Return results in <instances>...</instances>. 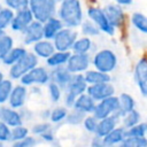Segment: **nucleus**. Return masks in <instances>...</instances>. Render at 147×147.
Here are the masks:
<instances>
[{
	"label": "nucleus",
	"instance_id": "1",
	"mask_svg": "<svg viewBox=\"0 0 147 147\" xmlns=\"http://www.w3.org/2000/svg\"><path fill=\"white\" fill-rule=\"evenodd\" d=\"M57 15L64 26L78 28L83 23V8L79 0H63L57 8Z\"/></svg>",
	"mask_w": 147,
	"mask_h": 147
},
{
	"label": "nucleus",
	"instance_id": "2",
	"mask_svg": "<svg viewBox=\"0 0 147 147\" xmlns=\"http://www.w3.org/2000/svg\"><path fill=\"white\" fill-rule=\"evenodd\" d=\"M87 86H88V84L86 83L84 75L74 74L71 79H70V82H69V84L65 87V91H67L65 96H64L65 107L72 108L77 96L83 94V93H85L87 91Z\"/></svg>",
	"mask_w": 147,
	"mask_h": 147
},
{
	"label": "nucleus",
	"instance_id": "3",
	"mask_svg": "<svg viewBox=\"0 0 147 147\" xmlns=\"http://www.w3.org/2000/svg\"><path fill=\"white\" fill-rule=\"evenodd\" d=\"M56 3L55 0H30L29 8L33 14L34 20L44 23L57 11Z\"/></svg>",
	"mask_w": 147,
	"mask_h": 147
},
{
	"label": "nucleus",
	"instance_id": "4",
	"mask_svg": "<svg viewBox=\"0 0 147 147\" xmlns=\"http://www.w3.org/2000/svg\"><path fill=\"white\" fill-rule=\"evenodd\" d=\"M38 64V56L34 53H29L20 59L16 63L10 65L9 69V76L11 79H21L26 72H29L31 69L37 67Z\"/></svg>",
	"mask_w": 147,
	"mask_h": 147
},
{
	"label": "nucleus",
	"instance_id": "5",
	"mask_svg": "<svg viewBox=\"0 0 147 147\" xmlns=\"http://www.w3.org/2000/svg\"><path fill=\"white\" fill-rule=\"evenodd\" d=\"M92 64L95 69L109 74L114 71L117 65V56L110 49H101L93 56Z\"/></svg>",
	"mask_w": 147,
	"mask_h": 147
},
{
	"label": "nucleus",
	"instance_id": "6",
	"mask_svg": "<svg viewBox=\"0 0 147 147\" xmlns=\"http://www.w3.org/2000/svg\"><path fill=\"white\" fill-rule=\"evenodd\" d=\"M118 110H119V99L118 96L111 95L109 98L100 100L95 105V108L92 114L98 119H101V118H105L111 115H117Z\"/></svg>",
	"mask_w": 147,
	"mask_h": 147
},
{
	"label": "nucleus",
	"instance_id": "7",
	"mask_svg": "<svg viewBox=\"0 0 147 147\" xmlns=\"http://www.w3.org/2000/svg\"><path fill=\"white\" fill-rule=\"evenodd\" d=\"M76 39H77V32L74 30V28L64 26L54 37L53 42L56 51L69 52L70 49H72L74 42L76 41Z\"/></svg>",
	"mask_w": 147,
	"mask_h": 147
},
{
	"label": "nucleus",
	"instance_id": "8",
	"mask_svg": "<svg viewBox=\"0 0 147 147\" xmlns=\"http://www.w3.org/2000/svg\"><path fill=\"white\" fill-rule=\"evenodd\" d=\"M51 74L44 67H34L29 72H26L20 80L21 84L25 86H36V85H45L49 83Z\"/></svg>",
	"mask_w": 147,
	"mask_h": 147
},
{
	"label": "nucleus",
	"instance_id": "9",
	"mask_svg": "<svg viewBox=\"0 0 147 147\" xmlns=\"http://www.w3.org/2000/svg\"><path fill=\"white\" fill-rule=\"evenodd\" d=\"M87 15H88L90 20L96 24V26L100 29V31H102L109 36H113L115 33V28L110 24L103 9H101L99 7H90L87 10Z\"/></svg>",
	"mask_w": 147,
	"mask_h": 147
},
{
	"label": "nucleus",
	"instance_id": "10",
	"mask_svg": "<svg viewBox=\"0 0 147 147\" xmlns=\"http://www.w3.org/2000/svg\"><path fill=\"white\" fill-rule=\"evenodd\" d=\"M91 64V59L88 53H72L65 64L68 70L71 74H82L88 70Z\"/></svg>",
	"mask_w": 147,
	"mask_h": 147
},
{
	"label": "nucleus",
	"instance_id": "11",
	"mask_svg": "<svg viewBox=\"0 0 147 147\" xmlns=\"http://www.w3.org/2000/svg\"><path fill=\"white\" fill-rule=\"evenodd\" d=\"M23 42L25 45H33L44 38V24L33 20L23 31Z\"/></svg>",
	"mask_w": 147,
	"mask_h": 147
},
{
	"label": "nucleus",
	"instance_id": "12",
	"mask_svg": "<svg viewBox=\"0 0 147 147\" xmlns=\"http://www.w3.org/2000/svg\"><path fill=\"white\" fill-rule=\"evenodd\" d=\"M33 20H34V16L30 10V8L20 9L14 15V18L10 24V29L15 32H22Z\"/></svg>",
	"mask_w": 147,
	"mask_h": 147
},
{
	"label": "nucleus",
	"instance_id": "13",
	"mask_svg": "<svg viewBox=\"0 0 147 147\" xmlns=\"http://www.w3.org/2000/svg\"><path fill=\"white\" fill-rule=\"evenodd\" d=\"M95 101L103 100L106 98H109L115 94V87L110 84V82L107 83H100V84H92L87 86L86 91Z\"/></svg>",
	"mask_w": 147,
	"mask_h": 147
},
{
	"label": "nucleus",
	"instance_id": "14",
	"mask_svg": "<svg viewBox=\"0 0 147 147\" xmlns=\"http://www.w3.org/2000/svg\"><path fill=\"white\" fill-rule=\"evenodd\" d=\"M134 80L140 93L147 98V59H140L134 67Z\"/></svg>",
	"mask_w": 147,
	"mask_h": 147
},
{
	"label": "nucleus",
	"instance_id": "15",
	"mask_svg": "<svg viewBox=\"0 0 147 147\" xmlns=\"http://www.w3.org/2000/svg\"><path fill=\"white\" fill-rule=\"evenodd\" d=\"M110 24L117 29L119 28L123 23H124V17H125V14H124V10L122 9V6L118 5V3H110L108 6H106L103 8Z\"/></svg>",
	"mask_w": 147,
	"mask_h": 147
},
{
	"label": "nucleus",
	"instance_id": "16",
	"mask_svg": "<svg viewBox=\"0 0 147 147\" xmlns=\"http://www.w3.org/2000/svg\"><path fill=\"white\" fill-rule=\"evenodd\" d=\"M26 95H28V90H26V86L21 84V85H16L13 87L11 90V93H10V96L8 99V103L11 108H15V109H18V108H22L25 103V100H26Z\"/></svg>",
	"mask_w": 147,
	"mask_h": 147
},
{
	"label": "nucleus",
	"instance_id": "17",
	"mask_svg": "<svg viewBox=\"0 0 147 147\" xmlns=\"http://www.w3.org/2000/svg\"><path fill=\"white\" fill-rule=\"evenodd\" d=\"M0 119L8 124L10 127L21 125L23 123V116L15 109L9 107H1L0 108Z\"/></svg>",
	"mask_w": 147,
	"mask_h": 147
},
{
	"label": "nucleus",
	"instance_id": "18",
	"mask_svg": "<svg viewBox=\"0 0 147 147\" xmlns=\"http://www.w3.org/2000/svg\"><path fill=\"white\" fill-rule=\"evenodd\" d=\"M95 105H96V101L87 92H85V93H83V94L77 96L72 108L78 109V110H80V111H83V113H85L87 115V114H92L93 113V110L95 108Z\"/></svg>",
	"mask_w": 147,
	"mask_h": 147
},
{
	"label": "nucleus",
	"instance_id": "19",
	"mask_svg": "<svg viewBox=\"0 0 147 147\" xmlns=\"http://www.w3.org/2000/svg\"><path fill=\"white\" fill-rule=\"evenodd\" d=\"M55 51L56 49H55L54 42L51 39L42 38L41 40L33 44V53L38 57H41V59H45V60L47 57H49Z\"/></svg>",
	"mask_w": 147,
	"mask_h": 147
},
{
	"label": "nucleus",
	"instance_id": "20",
	"mask_svg": "<svg viewBox=\"0 0 147 147\" xmlns=\"http://www.w3.org/2000/svg\"><path fill=\"white\" fill-rule=\"evenodd\" d=\"M42 24H44V38L51 40H53L54 37L57 34V32L62 28H64V24L60 20V17H55V16L49 17Z\"/></svg>",
	"mask_w": 147,
	"mask_h": 147
},
{
	"label": "nucleus",
	"instance_id": "21",
	"mask_svg": "<svg viewBox=\"0 0 147 147\" xmlns=\"http://www.w3.org/2000/svg\"><path fill=\"white\" fill-rule=\"evenodd\" d=\"M118 118H119V116L111 115V116H108V117H105V118L99 119L95 134H98V136H100V137L103 138L106 134H108L111 130H114L117 126Z\"/></svg>",
	"mask_w": 147,
	"mask_h": 147
},
{
	"label": "nucleus",
	"instance_id": "22",
	"mask_svg": "<svg viewBox=\"0 0 147 147\" xmlns=\"http://www.w3.org/2000/svg\"><path fill=\"white\" fill-rule=\"evenodd\" d=\"M72 75L74 74H71L67 67L61 65V67L54 68V70L51 72V79H52V82H55L56 84H59L62 88H65L67 85L69 84Z\"/></svg>",
	"mask_w": 147,
	"mask_h": 147
},
{
	"label": "nucleus",
	"instance_id": "23",
	"mask_svg": "<svg viewBox=\"0 0 147 147\" xmlns=\"http://www.w3.org/2000/svg\"><path fill=\"white\" fill-rule=\"evenodd\" d=\"M126 138V129L123 126H116L114 130H111L108 134L103 137V145L105 146H114L118 145L124 141Z\"/></svg>",
	"mask_w": 147,
	"mask_h": 147
},
{
	"label": "nucleus",
	"instance_id": "24",
	"mask_svg": "<svg viewBox=\"0 0 147 147\" xmlns=\"http://www.w3.org/2000/svg\"><path fill=\"white\" fill-rule=\"evenodd\" d=\"M84 77H85V80L88 85L107 83V82H110V79H111L108 72H103V71L98 70L95 68L93 70H86L84 72Z\"/></svg>",
	"mask_w": 147,
	"mask_h": 147
},
{
	"label": "nucleus",
	"instance_id": "25",
	"mask_svg": "<svg viewBox=\"0 0 147 147\" xmlns=\"http://www.w3.org/2000/svg\"><path fill=\"white\" fill-rule=\"evenodd\" d=\"M70 57L69 52H63V51H55L49 57L46 59V63L49 68H57L61 65H65L68 60Z\"/></svg>",
	"mask_w": 147,
	"mask_h": 147
},
{
	"label": "nucleus",
	"instance_id": "26",
	"mask_svg": "<svg viewBox=\"0 0 147 147\" xmlns=\"http://www.w3.org/2000/svg\"><path fill=\"white\" fill-rule=\"evenodd\" d=\"M25 54H26V49H25L24 47H21V46H18V47H13V48L1 59V61H2V63H3L5 65L10 67V65H13L14 63H16L20 59H22Z\"/></svg>",
	"mask_w": 147,
	"mask_h": 147
},
{
	"label": "nucleus",
	"instance_id": "27",
	"mask_svg": "<svg viewBox=\"0 0 147 147\" xmlns=\"http://www.w3.org/2000/svg\"><path fill=\"white\" fill-rule=\"evenodd\" d=\"M118 99H119V110H118L117 116L122 117V116L125 115L126 113H129V111H131V110L134 109L136 102H134V99H133L130 94H127V93H122V94L118 96Z\"/></svg>",
	"mask_w": 147,
	"mask_h": 147
},
{
	"label": "nucleus",
	"instance_id": "28",
	"mask_svg": "<svg viewBox=\"0 0 147 147\" xmlns=\"http://www.w3.org/2000/svg\"><path fill=\"white\" fill-rule=\"evenodd\" d=\"M92 40L90 37L85 36L82 38H77L72 46V52L75 53H88L92 49Z\"/></svg>",
	"mask_w": 147,
	"mask_h": 147
},
{
	"label": "nucleus",
	"instance_id": "29",
	"mask_svg": "<svg viewBox=\"0 0 147 147\" xmlns=\"http://www.w3.org/2000/svg\"><path fill=\"white\" fill-rule=\"evenodd\" d=\"M131 23L139 32L147 34V16L142 13H133L131 16Z\"/></svg>",
	"mask_w": 147,
	"mask_h": 147
},
{
	"label": "nucleus",
	"instance_id": "30",
	"mask_svg": "<svg viewBox=\"0 0 147 147\" xmlns=\"http://www.w3.org/2000/svg\"><path fill=\"white\" fill-rule=\"evenodd\" d=\"M14 47V39L6 34L3 30H0V60Z\"/></svg>",
	"mask_w": 147,
	"mask_h": 147
},
{
	"label": "nucleus",
	"instance_id": "31",
	"mask_svg": "<svg viewBox=\"0 0 147 147\" xmlns=\"http://www.w3.org/2000/svg\"><path fill=\"white\" fill-rule=\"evenodd\" d=\"M14 10L9 7L0 8V30H6L10 26L11 21L14 18Z\"/></svg>",
	"mask_w": 147,
	"mask_h": 147
},
{
	"label": "nucleus",
	"instance_id": "32",
	"mask_svg": "<svg viewBox=\"0 0 147 147\" xmlns=\"http://www.w3.org/2000/svg\"><path fill=\"white\" fill-rule=\"evenodd\" d=\"M122 123H123V126L125 129H129V127H132L137 124L140 123V114L138 110L133 109L129 113H126L125 115L122 116Z\"/></svg>",
	"mask_w": 147,
	"mask_h": 147
},
{
	"label": "nucleus",
	"instance_id": "33",
	"mask_svg": "<svg viewBox=\"0 0 147 147\" xmlns=\"http://www.w3.org/2000/svg\"><path fill=\"white\" fill-rule=\"evenodd\" d=\"M14 85L10 79H2L0 82V105H3L5 102H8V99L10 96L11 90Z\"/></svg>",
	"mask_w": 147,
	"mask_h": 147
},
{
	"label": "nucleus",
	"instance_id": "34",
	"mask_svg": "<svg viewBox=\"0 0 147 147\" xmlns=\"http://www.w3.org/2000/svg\"><path fill=\"white\" fill-rule=\"evenodd\" d=\"M68 109L67 107H56L54 108L51 114H49V121L51 123H54V124H57V123H61L63 119L67 118V115H68Z\"/></svg>",
	"mask_w": 147,
	"mask_h": 147
},
{
	"label": "nucleus",
	"instance_id": "35",
	"mask_svg": "<svg viewBox=\"0 0 147 147\" xmlns=\"http://www.w3.org/2000/svg\"><path fill=\"white\" fill-rule=\"evenodd\" d=\"M86 114L78 110V109H75L72 108V110H70L67 115V123L68 124H71V125H78L80 123H83L84 118H85Z\"/></svg>",
	"mask_w": 147,
	"mask_h": 147
},
{
	"label": "nucleus",
	"instance_id": "36",
	"mask_svg": "<svg viewBox=\"0 0 147 147\" xmlns=\"http://www.w3.org/2000/svg\"><path fill=\"white\" fill-rule=\"evenodd\" d=\"M80 28H82V32L87 37H96L100 33V29L91 20L90 21H84L80 24Z\"/></svg>",
	"mask_w": 147,
	"mask_h": 147
},
{
	"label": "nucleus",
	"instance_id": "37",
	"mask_svg": "<svg viewBox=\"0 0 147 147\" xmlns=\"http://www.w3.org/2000/svg\"><path fill=\"white\" fill-rule=\"evenodd\" d=\"M122 146L125 147H147L146 137H126L122 142Z\"/></svg>",
	"mask_w": 147,
	"mask_h": 147
},
{
	"label": "nucleus",
	"instance_id": "38",
	"mask_svg": "<svg viewBox=\"0 0 147 147\" xmlns=\"http://www.w3.org/2000/svg\"><path fill=\"white\" fill-rule=\"evenodd\" d=\"M26 136H29V129L26 126H23L22 124L21 125H17V126H14L11 129V136H10V140L16 142V141H20L22 140L23 138H25Z\"/></svg>",
	"mask_w": 147,
	"mask_h": 147
},
{
	"label": "nucleus",
	"instance_id": "39",
	"mask_svg": "<svg viewBox=\"0 0 147 147\" xmlns=\"http://www.w3.org/2000/svg\"><path fill=\"white\" fill-rule=\"evenodd\" d=\"M147 132V124L139 123L132 127L126 129V137H146Z\"/></svg>",
	"mask_w": 147,
	"mask_h": 147
},
{
	"label": "nucleus",
	"instance_id": "40",
	"mask_svg": "<svg viewBox=\"0 0 147 147\" xmlns=\"http://www.w3.org/2000/svg\"><path fill=\"white\" fill-rule=\"evenodd\" d=\"M48 95L53 102H59L62 95V87L55 82H51L48 84Z\"/></svg>",
	"mask_w": 147,
	"mask_h": 147
},
{
	"label": "nucleus",
	"instance_id": "41",
	"mask_svg": "<svg viewBox=\"0 0 147 147\" xmlns=\"http://www.w3.org/2000/svg\"><path fill=\"white\" fill-rule=\"evenodd\" d=\"M98 122L99 119L92 114V115H86L84 121H83V125L85 131L90 132V133H95L96 131V126H98Z\"/></svg>",
	"mask_w": 147,
	"mask_h": 147
},
{
	"label": "nucleus",
	"instance_id": "42",
	"mask_svg": "<svg viewBox=\"0 0 147 147\" xmlns=\"http://www.w3.org/2000/svg\"><path fill=\"white\" fill-rule=\"evenodd\" d=\"M30 0H5V3L7 7L11 8L14 11H17L20 9L29 8Z\"/></svg>",
	"mask_w": 147,
	"mask_h": 147
},
{
	"label": "nucleus",
	"instance_id": "43",
	"mask_svg": "<svg viewBox=\"0 0 147 147\" xmlns=\"http://www.w3.org/2000/svg\"><path fill=\"white\" fill-rule=\"evenodd\" d=\"M10 136H11L10 126L0 119V142L3 144V142L9 141L10 140Z\"/></svg>",
	"mask_w": 147,
	"mask_h": 147
},
{
	"label": "nucleus",
	"instance_id": "44",
	"mask_svg": "<svg viewBox=\"0 0 147 147\" xmlns=\"http://www.w3.org/2000/svg\"><path fill=\"white\" fill-rule=\"evenodd\" d=\"M51 130V123H47V122H41V123H37L32 126L31 131L33 134L36 136H41L44 132Z\"/></svg>",
	"mask_w": 147,
	"mask_h": 147
},
{
	"label": "nucleus",
	"instance_id": "45",
	"mask_svg": "<svg viewBox=\"0 0 147 147\" xmlns=\"http://www.w3.org/2000/svg\"><path fill=\"white\" fill-rule=\"evenodd\" d=\"M37 144V139L32 136H26L25 138H23L22 140L20 141H16L14 142V146L16 147H32Z\"/></svg>",
	"mask_w": 147,
	"mask_h": 147
},
{
	"label": "nucleus",
	"instance_id": "46",
	"mask_svg": "<svg viewBox=\"0 0 147 147\" xmlns=\"http://www.w3.org/2000/svg\"><path fill=\"white\" fill-rule=\"evenodd\" d=\"M42 140H45V141H48V142H52L53 140H54V133L52 132V130H48V131H46V132H44L41 136H39Z\"/></svg>",
	"mask_w": 147,
	"mask_h": 147
},
{
	"label": "nucleus",
	"instance_id": "47",
	"mask_svg": "<svg viewBox=\"0 0 147 147\" xmlns=\"http://www.w3.org/2000/svg\"><path fill=\"white\" fill-rule=\"evenodd\" d=\"M114 1L118 5H121V6H129V5L132 3L133 0H114Z\"/></svg>",
	"mask_w": 147,
	"mask_h": 147
},
{
	"label": "nucleus",
	"instance_id": "48",
	"mask_svg": "<svg viewBox=\"0 0 147 147\" xmlns=\"http://www.w3.org/2000/svg\"><path fill=\"white\" fill-rule=\"evenodd\" d=\"M2 79H3V74H2V71L0 70V82H1Z\"/></svg>",
	"mask_w": 147,
	"mask_h": 147
},
{
	"label": "nucleus",
	"instance_id": "49",
	"mask_svg": "<svg viewBox=\"0 0 147 147\" xmlns=\"http://www.w3.org/2000/svg\"><path fill=\"white\" fill-rule=\"evenodd\" d=\"M55 1H56V2H59V3H60V2H61V1H63V0H55Z\"/></svg>",
	"mask_w": 147,
	"mask_h": 147
}]
</instances>
